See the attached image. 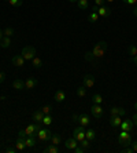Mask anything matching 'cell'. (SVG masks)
<instances>
[{"label":"cell","mask_w":137,"mask_h":153,"mask_svg":"<svg viewBox=\"0 0 137 153\" xmlns=\"http://www.w3.org/2000/svg\"><path fill=\"white\" fill-rule=\"evenodd\" d=\"M107 43L104 42V40H102V42L96 43L95 46H93V48H92V54H93V57L97 59V58H103L104 57L105 51H107Z\"/></svg>","instance_id":"obj_1"},{"label":"cell","mask_w":137,"mask_h":153,"mask_svg":"<svg viewBox=\"0 0 137 153\" xmlns=\"http://www.w3.org/2000/svg\"><path fill=\"white\" fill-rule=\"evenodd\" d=\"M21 55L25 58V61H32L36 57V48L33 46H25L21 51Z\"/></svg>","instance_id":"obj_2"},{"label":"cell","mask_w":137,"mask_h":153,"mask_svg":"<svg viewBox=\"0 0 137 153\" xmlns=\"http://www.w3.org/2000/svg\"><path fill=\"white\" fill-rule=\"evenodd\" d=\"M130 142H132V135H130L129 131H122L118 135V143H119L121 146H129Z\"/></svg>","instance_id":"obj_3"},{"label":"cell","mask_w":137,"mask_h":153,"mask_svg":"<svg viewBox=\"0 0 137 153\" xmlns=\"http://www.w3.org/2000/svg\"><path fill=\"white\" fill-rule=\"evenodd\" d=\"M36 137H37V139H39V141H41V142H48V141H51L52 132L49 131L48 128H40Z\"/></svg>","instance_id":"obj_4"},{"label":"cell","mask_w":137,"mask_h":153,"mask_svg":"<svg viewBox=\"0 0 137 153\" xmlns=\"http://www.w3.org/2000/svg\"><path fill=\"white\" fill-rule=\"evenodd\" d=\"M40 128H41L40 123H34V124H29L28 127L25 128V134H26V137H36V135H37V132H39Z\"/></svg>","instance_id":"obj_5"},{"label":"cell","mask_w":137,"mask_h":153,"mask_svg":"<svg viewBox=\"0 0 137 153\" xmlns=\"http://www.w3.org/2000/svg\"><path fill=\"white\" fill-rule=\"evenodd\" d=\"M91 113L95 119H100L103 116V113H104L102 105H96V103H93V105L91 106Z\"/></svg>","instance_id":"obj_6"},{"label":"cell","mask_w":137,"mask_h":153,"mask_svg":"<svg viewBox=\"0 0 137 153\" xmlns=\"http://www.w3.org/2000/svg\"><path fill=\"white\" fill-rule=\"evenodd\" d=\"M82 85L86 88H92L95 85V76L93 75H85L82 77Z\"/></svg>","instance_id":"obj_7"},{"label":"cell","mask_w":137,"mask_h":153,"mask_svg":"<svg viewBox=\"0 0 137 153\" xmlns=\"http://www.w3.org/2000/svg\"><path fill=\"white\" fill-rule=\"evenodd\" d=\"M73 137L77 139L78 142H80V141H82V139L85 138V128L82 127V126H80V127H77V128H74Z\"/></svg>","instance_id":"obj_8"},{"label":"cell","mask_w":137,"mask_h":153,"mask_svg":"<svg viewBox=\"0 0 137 153\" xmlns=\"http://www.w3.org/2000/svg\"><path fill=\"white\" fill-rule=\"evenodd\" d=\"M97 14H99V17H102V18H108L111 15V8L107 7V6H100L97 8Z\"/></svg>","instance_id":"obj_9"},{"label":"cell","mask_w":137,"mask_h":153,"mask_svg":"<svg viewBox=\"0 0 137 153\" xmlns=\"http://www.w3.org/2000/svg\"><path fill=\"white\" fill-rule=\"evenodd\" d=\"M37 84H39V82H37L36 77H28L25 80V90H33L36 88Z\"/></svg>","instance_id":"obj_10"},{"label":"cell","mask_w":137,"mask_h":153,"mask_svg":"<svg viewBox=\"0 0 137 153\" xmlns=\"http://www.w3.org/2000/svg\"><path fill=\"white\" fill-rule=\"evenodd\" d=\"M121 128H122V131H132L133 130V127H134V123H133V120H129V119H126V120H122V123H121V126H119Z\"/></svg>","instance_id":"obj_11"},{"label":"cell","mask_w":137,"mask_h":153,"mask_svg":"<svg viewBox=\"0 0 137 153\" xmlns=\"http://www.w3.org/2000/svg\"><path fill=\"white\" fill-rule=\"evenodd\" d=\"M11 62H12V65H14V66H18V68H22V66L25 65V58L22 57L21 54H18V55H14V57H12Z\"/></svg>","instance_id":"obj_12"},{"label":"cell","mask_w":137,"mask_h":153,"mask_svg":"<svg viewBox=\"0 0 137 153\" xmlns=\"http://www.w3.org/2000/svg\"><path fill=\"white\" fill-rule=\"evenodd\" d=\"M77 121L80 123V126L86 127V126H89V123H91V119H89V116L86 113H82V114H80V116L77 117Z\"/></svg>","instance_id":"obj_13"},{"label":"cell","mask_w":137,"mask_h":153,"mask_svg":"<svg viewBox=\"0 0 137 153\" xmlns=\"http://www.w3.org/2000/svg\"><path fill=\"white\" fill-rule=\"evenodd\" d=\"M64 146H66V149L73 150L74 148H77V146H78V141L74 138V137H71V138H69L66 142H64Z\"/></svg>","instance_id":"obj_14"},{"label":"cell","mask_w":137,"mask_h":153,"mask_svg":"<svg viewBox=\"0 0 137 153\" xmlns=\"http://www.w3.org/2000/svg\"><path fill=\"white\" fill-rule=\"evenodd\" d=\"M15 148H17L18 152H23L26 149V143H25V138H21V137H18V139L15 141Z\"/></svg>","instance_id":"obj_15"},{"label":"cell","mask_w":137,"mask_h":153,"mask_svg":"<svg viewBox=\"0 0 137 153\" xmlns=\"http://www.w3.org/2000/svg\"><path fill=\"white\" fill-rule=\"evenodd\" d=\"M110 114H111V116H121V117H122V116L126 114V111H125L123 108H115L114 106V108H111Z\"/></svg>","instance_id":"obj_16"},{"label":"cell","mask_w":137,"mask_h":153,"mask_svg":"<svg viewBox=\"0 0 137 153\" xmlns=\"http://www.w3.org/2000/svg\"><path fill=\"white\" fill-rule=\"evenodd\" d=\"M121 123H122L121 116H111V119H110V126L111 127H119Z\"/></svg>","instance_id":"obj_17"},{"label":"cell","mask_w":137,"mask_h":153,"mask_svg":"<svg viewBox=\"0 0 137 153\" xmlns=\"http://www.w3.org/2000/svg\"><path fill=\"white\" fill-rule=\"evenodd\" d=\"M53 100L56 101V102H63L66 100V94L62 91V90H58L56 93L53 94Z\"/></svg>","instance_id":"obj_18"},{"label":"cell","mask_w":137,"mask_h":153,"mask_svg":"<svg viewBox=\"0 0 137 153\" xmlns=\"http://www.w3.org/2000/svg\"><path fill=\"white\" fill-rule=\"evenodd\" d=\"M59 152V146L53 145V143H49L44 148V153H58Z\"/></svg>","instance_id":"obj_19"},{"label":"cell","mask_w":137,"mask_h":153,"mask_svg":"<svg viewBox=\"0 0 137 153\" xmlns=\"http://www.w3.org/2000/svg\"><path fill=\"white\" fill-rule=\"evenodd\" d=\"M12 88H15L17 91H22V90H25V82H22V80H19V79L14 80V82H12Z\"/></svg>","instance_id":"obj_20"},{"label":"cell","mask_w":137,"mask_h":153,"mask_svg":"<svg viewBox=\"0 0 137 153\" xmlns=\"http://www.w3.org/2000/svg\"><path fill=\"white\" fill-rule=\"evenodd\" d=\"M85 138L89 139L91 142H93L96 138V131L93 128H89V130H85Z\"/></svg>","instance_id":"obj_21"},{"label":"cell","mask_w":137,"mask_h":153,"mask_svg":"<svg viewBox=\"0 0 137 153\" xmlns=\"http://www.w3.org/2000/svg\"><path fill=\"white\" fill-rule=\"evenodd\" d=\"M10 46H11V37L3 36V39L0 40V47H1V48H8Z\"/></svg>","instance_id":"obj_22"},{"label":"cell","mask_w":137,"mask_h":153,"mask_svg":"<svg viewBox=\"0 0 137 153\" xmlns=\"http://www.w3.org/2000/svg\"><path fill=\"white\" fill-rule=\"evenodd\" d=\"M25 143H26V148H34L36 137H26V138H25Z\"/></svg>","instance_id":"obj_23"},{"label":"cell","mask_w":137,"mask_h":153,"mask_svg":"<svg viewBox=\"0 0 137 153\" xmlns=\"http://www.w3.org/2000/svg\"><path fill=\"white\" fill-rule=\"evenodd\" d=\"M42 117H44V113H42L40 109H39V111H36L34 113H33V120H34L36 123H41Z\"/></svg>","instance_id":"obj_24"},{"label":"cell","mask_w":137,"mask_h":153,"mask_svg":"<svg viewBox=\"0 0 137 153\" xmlns=\"http://www.w3.org/2000/svg\"><path fill=\"white\" fill-rule=\"evenodd\" d=\"M78 145H80V146H82V148H84L85 150H88V149H91V145H92V142H91V141H89V139L84 138V139H82V141H80V142H78Z\"/></svg>","instance_id":"obj_25"},{"label":"cell","mask_w":137,"mask_h":153,"mask_svg":"<svg viewBox=\"0 0 137 153\" xmlns=\"http://www.w3.org/2000/svg\"><path fill=\"white\" fill-rule=\"evenodd\" d=\"M77 6H78V8H80V10H88V8H89L88 0H78Z\"/></svg>","instance_id":"obj_26"},{"label":"cell","mask_w":137,"mask_h":153,"mask_svg":"<svg viewBox=\"0 0 137 153\" xmlns=\"http://www.w3.org/2000/svg\"><path fill=\"white\" fill-rule=\"evenodd\" d=\"M75 94H77V97H80V98H84V97H86V87H84V85H80L77 88V91H75Z\"/></svg>","instance_id":"obj_27"},{"label":"cell","mask_w":137,"mask_h":153,"mask_svg":"<svg viewBox=\"0 0 137 153\" xmlns=\"http://www.w3.org/2000/svg\"><path fill=\"white\" fill-rule=\"evenodd\" d=\"M51 143L59 146V143H62V137H60L59 134H52V137H51Z\"/></svg>","instance_id":"obj_28"},{"label":"cell","mask_w":137,"mask_h":153,"mask_svg":"<svg viewBox=\"0 0 137 153\" xmlns=\"http://www.w3.org/2000/svg\"><path fill=\"white\" fill-rule=\"evenodd\" d=\"M52 121H53V117L51 116V114H44V117H42V124L44 126H51L52 124Z\"/></svg>","instance_id":"obj_29"},{"label":"cell","mask_w":137,"mask_h":153,"mask_svg":"<svg viewBox=\"0 0 137 153\" xmlns=\"http://www.w3.org/2000/svg\"><path fill=\"white\" fill-rule=\"evenodd\" d=\"M91 100H92V102L96 103V105H102V102H103V97L100 95V94H93Z\"/></svg>","instance_id":"obj_30"},{"label":"cell","mask_w":137,"mask_h":153,"mask_svg":"<svg viewBox=\"0 0 137 153\" xmlns=\"http://www.w3.org/2000/svg\"><path fill=\"white\" fill-rule=\"evenodd\" d=\"M32 65H33V66H34L36 69H40V68H41V66H42V61L40 59L39 57H34V58H33V59H32Z\"/></svg>","instance_id":"obj_31"},{"label":"cell","mask_w":137,"mask_h":153,"mask_svg":"<svg viewBox=\"0 0 137 153\" xmlns=\"http://www.w3.org/2000/svg\"><path fill=\"white\" fill-rule=\"evenodd\" d=\"M3 33H4V36H7V37H12V36L15 35V30H14V28L8 26V28H6L3 30Z\"/></svg>","instance_id":"obj_32"},{"label":"cell","mask_w":137,"mask_h":153,"mask_svg":"<svg viewBox=\"0 0 137 153\" xmlns=\"http://www.w3.org/2000/svg\"><path fill=\"white\" fill-rule=\"evenodd\" d=\"M7 3H10L12 7H21L23 4V0H6Z\"/></svg>","instance_id":"obj_33"},{"label":"cell","mask_w":137,"mask_h":153,"mask_svg":"<svg viewBox=\"0 0 137 153\" xmlns=\"http://www.w3.org/2000/svg\"><path fill=\"white\" fill-rule=\"evenodd\" d=\"M99 18H100V17H99L97 13H91V14L88 15V21L89 22H97Z\"/></svg>","instance_id":"obj_34"},{"label":"cell","mask_w":137,"mask_h":153,"mask_svg":"<svg viewBox=\"0 0 137 153\" xmlns=\"http://www.w3.org/2000/svg\"><path fill=\"white\" fill-rule=\"evenodd\" d=\"M129 55H130V58H133L134 55H137V47L134 46V44H130L129 46Z\"/></svg>","instance_id":"obj_35"},{"label":"cell","mask_w":137,"mask_h":153,"mask_svg":"<svg viewBox=\"0 0 137 153\" xmlns=\"http://www.w3.org/2000/svg\"><path fill=\"white\" fill-rule=\"evenodd\" d=\"M85 59L88 61V62H95L96 58L93 57V54H92V51H86V53H85Z\"/></svg>","instance_id":"obj_36"},{"label":"cell","mask_w":137,"mask_h":153,"mask_svg":"<svg viewBox=\"0 0 137 153\" xmlns=\"http://www.w3.org/2000/svg\"><path fill=\"white\" fill-rule=\"evenodd\" d=\"M40 111H41L44 114H51V112H52V108L49 106V105H45V106H42Z\"/></svg>","instance_id":"obj_37"},{"label":"cell","mask_w":137,"mask_h":153,"mask_svg":"<svg viewBox=\"0 0 137 153\" xmlns=\"http://www.w3.org/2000/svg\"><path fill=\"white\" fill-rule=\"evenodd\" d=\"M73 152H74V153H84V152H85V149L82 148V146L78 145L77 148H74V149H73Z\"/></svg>","instance_id":"obj_38"},{"label":"cell","mask_w":137,"mask_h":153,"mask_svg":"<svg viewBox=\"0 0 137 153\" xmlns=\"http://www.w3.org/2000/svg\"><path fill=\"white\" fill-rule=\"evenodd\" d=\"M125 4H129V6H134L137 3V0H122Z\"/></svg>","instance_id":"obj_39"},{"label":"cell","mask_w":137,"mask_h":153,"mask_svg":"<svg viewBox=\"0 0 137 153\" xmlns=\"http://www.w3.org/2000/svg\"><path fill=\"white\" fill-rule=\"evenodd\" d=\"M130 148H132V149H133V152H137V141H132V142H130Z\"/></svg>","instance_id":"obj_40"},{"label":"cell","mask_w":137,"mask_h":153,"mask_svg":"<svg viewBox=\"0 0 137 153\" xmlns=\"http://www.w3.org/2000/svg\"><path fill=\"white\" fill-rule=\"evenodd\" d=\"M123 153H133V149H132V148H127V146H125V148H123V150H122Z\"/></svg>","instance_id":"obj_41"},{"label":"cell","mask_w":137,"mask_h":153,"mask_svg":"<svg viewBox=\"0 0 137 153\" xmlns=\"http://www.w3.org/2000/svg\"><path fill=\"white\" fill-rule=\"evenodd\" d=\"M104 3H105V0H95V4L99 6V7H100V6H104Z\"/></svg>","instance_id":"obj_42"},{"label":"cell","mask_w":137,"mask_h":153,"mask_svg":"<svg viewBox=\"0 0 137 153\" xmlns=\"http://www.w3.org/2000/svg\"><path fill=\"white\" fill-rule=\"evenodd\" d=\"M6 152L7 153H15L17 152V148H15V146L14 148H6Z\"/></svg>","instance_id":"obj_43"},{"label":"cell","mask_w":137,"mask_h":153,"mask_svg":"<svg viewBox=\"0 0 137 153\" xmlns=\"http://www.w3.org/2000/svg\"><path fill=\"white\" fill-rule=\"evenodd\" d=\"M4 80H6V73H4V72H0V84H1Z\"/></svg>","instance_id":"obj_44"},{"label":"cell","mask_w":137,"mask_h":153,"mask_svg":"<svg viewBox=\"0 0 137 153\" xmlns=\"http://www.w3.org/2000/svg\"><path fill=\"white\" fill-rule=\"evenodd\" d=\"M18 137H21V138H26V134H25V130H21V131H18Z\"/></svg>","instance_id":"obj_45"},{"label":"cell","mask_w":137,"mask_h":153,"mask_svg":"<svg viewBox=\"0 0 137 153\" xmlns=\"http://www.w3.org/2000/svg\"><path fill=\"white\" fill-rule=\"evenodd\" d=\"M97 8H99V6H96V4L95 6H92V8H91L92 13H97Z\"/></svg>","instance_id":"obj_46"},{"label":"cell","mask_w":137,"mask_h":153,"mask_svg":"<svg viewBox=\"0 0 137 153\" xmlns=\"http://www.w3.org/2000/svg\"><path fill=\"white\" fill-rule=\"evenodd\" d=\"M133 123H134V126H137V112L133 114Z\"/></svg>","instance_id":"obj_47"},{"label":"cell","mask_w":137,"mask_h":153,"mask_svg":"<svg viewBox=\"0 0 137 153\" xmlns=\"http://www.w3.org/2000/svg\"><path fill=\"white\" fill-rule=\"evenodd\" d=\"M130 59L133 61V62H134V65H136V66H137V55H134V57H133V58H130Z\"/></svg>","instance_id":"obj_48"},{"label":"cell","mask_w":137,"mask_h":153,"mask_svg":"<svg viewBox=\"0 0 137 153\" xmlns=\"http://www.w3.org/2000/svg\"><path fill=\"white\" fill-rule=\"evenodd\" d=\"M133 15H134V17H137V6L134 7V10H133Z\"/></svg>","instance_id":"obj_49"},{"label":"cell","mask_w":137,"mask_h":153,"mask_svg":"<svg viewBox=\"0 0 137 153\" xmlns=\"http://www.w3.org/2000/svg\"><path fill=\"white\" fill-rule=\"evenodd\" d=\"M3 36H4V33H3V30H1V29H0V40L3 39Z\"/></svg>","instance_id":"obj_50"},{"label":"cell","mask_w":137,"mask_h":153,"mask_svg":"<svg viewBox=\"0 0 137 153\" xmlns=\"http://www.w3.org/2000/svg\"><path fill=\"white\" fill-rule=\"evenodd\" d=\"M69 1H70V3H77L78 0H69Z\"/></svg>","instance_id":"obj_51"},{"label":"cell","mask_w":137,"mask_h":153,"mask_svg":"<svg viewBox=\"0 0 137 153\" xmlns=\"http://www.w3.org/2000/svg\"><path fill=\"white\" fill-rule=\"evenodd\" d=\"M105 1H108V3H113V1H115V0H105Z\"/></svg>","instance_id":"obj_52"},{"label":"cell","mask_w":137,"mask_h":153,"mask_svg":"<svg viewBox=\"0 0 137 153\" xmlns=\"http://www.w3.org/2000/svg\"><path fill=\"white\" fill-rule=\"evenodd\" d=\"M134 111H137V102L134 103Z\"/></svg>","instance_id":"obj_53"}]
</instances>
